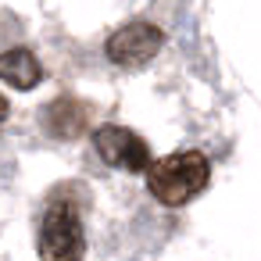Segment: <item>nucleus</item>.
<instances>
[{"label":"nucleus","instance_id":"nucleus-1","mask_svg":"<svg viewBox=\"0 0 261 261\" xmlns=\"http://www.w3.org/2000/svg\"><path fill=\"white\" fill-rule=\"evenodd\" d=\"M207 179H211V165L200 150H179V154H168L147 168L150 193L168 207H179L190 197H197L207 186Z\"/></svg>","mask_w":261,"mask_h":261},{"label":"nucleus","instance_id":"nucleus-2","mask_svg":"<svg viewBox=\"0 0 261 261\" xmlns=\"http://www.w3.org/2000/svg\"><path fill=\"white\" fill-rule=\"evenodd\" d=\"M43 261H83V222L72 204H54L40 225Z\"/></svg>","mask_w":261,"mask_h":261},{"label":"nucleus","instance_id":"nucleus-3","mask_svg":"<svg viewBox=\"0 0 261 261\" xmlns=\"http://www.w3.org/2000/svg\"><path fill=\"white\" fill-rule=\"evenodd\" d=\"M165 47V33L158 29V25H150V22H129V25H122L118 33H111V40H108V58L115 61V65H122V68H140V65H147L158 50Z\"/></svg>","mask_w":261,"mask_h":261},{"label":"nucleus","instance_id":"nucleus-4","mask_svg":"<svg viewBox=\"0 0 261 261\" xmlns=\"http://www.w3.org/2000/svg\"><path fill=\"white\" fill-rule=\"evenodd\" d=\"M93 147L97 154L115 165V168H125V172H147L150 168V150L147 143L133 133V129H122V125H104L93 133Z\"/></svg>","mask_w":261,"mask_h":261},{"label":"nucleus","instance_id":"nucleus-5","mask_svg":"<svg viewBox=\"0 0 261 261\" xmlns=\"http://www.w3.org/2000/svg\"><path fill=\"white\" fill-rule=\"evenodd\" d=\"M0 79L11 83L15 90H33V86L43 79V68H40L36 54L15 47V50H4V54H0Z\"/></svg>","mask_w":261,"mask_h":261},{"label":"nucleus","instance_id":"nucleus-6","mask_svg":"<svg viewBox=\"0 0 261 261\" xmlns=\"http://www.w3.org/2000/svg\"><path fill=\"white\" fill-rule=\"evenodd\" d=\"M43 122H47V129H50L54 136L75 140V136L86 129V108H83L79 100H72V97H61V100H54V104L43 111Z\"/></svg>","mask_w":261,"mask_h":261},{"label":"nucleus","instance_id":"nucleus-7","mask_svg":"<svg viewBox=\"0 0 261 261\" xmlns=\"http://www.w3.org/2000/svg\"><path fill=\"white\" fill-rule=\"evenodd\" d=\"M4 118H8V100L0 97V122H4Z\"/></svg>","mask_w":261,"mask_h":261}]
</instances>
